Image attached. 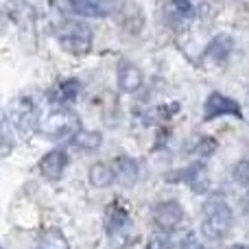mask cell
I'll return each instance as SVG.
<instances>
[{
	"label": "cell",
	"instance_id": "e0dca14e",
	"mask_svg": "<svg viewBox=\"0 0 249 249\" xmlns=\"http://www.w3.org/2000/svg\"><path fill=\"white\" fill-rule=\"evenodd\" d=\"M72 140H74V144L81 146V149H96V146L101 144V133H96V131H81V129H79L77 136H74Z\"/></svg>",
	"mask_w": 249,
	"mask_h": 249
},
{
	"label": "cell",
	"instance_id": "ffe728a7",
	"mask_svg": "<svg viewBox=\"0 0 249 249\" xmlns=\"http://www.w3.org/2000/svg\"><path fill=\"white\" fill-rule=\"evenodd\" d=\"M179 249H206V247L199 243V238L195 236V234H186L184 241H181V247Z\"/></svg>",
	"mask_w": 249,
	"mask_h": 249
},
{
	"label": "cell",
	"instance_id": "7c38bea8",
	"mask_svg": "<svg viewBox=\"0 0 249 249\" xmlns=\"http://www.w3.org/2000/svg\"><path fill=\"white\" fill-rule=\"evenodd\" d=\"M105 225H107L109 234H116L124 230L129 225V212L124 210L121 203H112L107 208V214H105Z\"/></svg>",
	"mask_w": 249,
	"mask_h": 249
},
{
	"label": "cell",
	"instance_id": "9c48e42d",
	"mask_svg": "<svg viewBox=\"0 0 249 249\" xmlns=\"http://www.w3.org/2000/svg\"><path fill=\"white\" fill-rule=\"evenodd\" d=\"M232 48H234V39L230 37L228 33H221V35H216L210 44H208L206 57L208 59H212V61H216V64H221V61H225L230 57Z\"/></svg>",
	"mask_w": 249,
	"mask_h": 249
},
{
	"label": "cell",
	"instance_id": "4fadbf2b",
	"mask_svg": "<svg viewBox=\"0 0 249 249\" xmlns=\"http://www.w3.org/2000/svg\"><path fill=\"white\" fill-rule=\"evenodd\" d=\"M181 179H184L186 184H190V188H193L195 193H203V190L208 188L206 168H203V164H201V162L190 164V166L184 171V177H181Z\"/></svg>",
	"mask_w": 249,
	"mask_h": 249
},
{
	"label": "cell",
	"instance_id": "5bb4252c",
	"mask_svg": "<svg viewBox=\"0 0 249 249\" xmlns=\"http://www.w3.org/2000/svg\"><path fill=\"white\" fill-rule=\"evenodd\" d=\"M79 94V81L77 79H66V81H59L53 90V101L59 105L72 103Z\"/></svg>",
	"mask_w": 249,
	"mask_h": 249
},
{
	"label": "cell",
	"instance_id": "d6986e66",
	"mask_svg": "<svg viewBox=\"0 0 249 249\" xmlns=\"http://www.w3.org/2000/svg\"><path fill=\"white\" fill-rule=\"evenodd\" d=\"M146 249H173V245H171V241H168L166 236H151Z\"/></svg>",
	"mask_w": 249,
	"mask_h": 249
},
{
	"label": "cell",
	"instance_id": "2e32d148",
	"mask_svg": "<svg viewBox=\"0 0 249 249\" xmlns=\"http://www.w3.org/2000/svg\"><path fill=\"white\" fill-rule=\"evenodd\" d=\"M114 179H116V177H114V171H112V166H107V164L99 162L90 168V181L96 186V188H107Z\"/></svg>",
	"mask_w": 249,
	"mask_h": 249
},
{
	"label": "cell",
	"instance_id": "277c9868",
	"mask_svg": "<svg viewBox=\"0 0 249 249\" xmlns=\"http://www.w3.org/2000/svg\"><path fill=\"white\" fill-rule=\"evenodd\" d=\"M219 116H236L241 118V105L236 101H232L230 96H223L221 92H212L206 101V107H203V118L206 121H214Z\"/></svg>",
	"mask_w": 249,
	"mask_h": 249
},
{
	"label": "cell",
	"instance_id": "7402d4cb",
	"mask_svg": "<svg viewBox=\"0 0 249 249\" xmlns=\"http://www.w3.org/2000/svg\"><path fill=\"white\" fill-rule=\"evenodd\" d=\"M0 123H2V107H0Z\"/></svg>",
	"mask_w": 249,
	"mask_h": 249
},
{
	"label": "cell",
	"instance_id": "9a60e30c",
	"mask_svg": "<svg viewBox=\"0 0 249 249\" xmlns=\"http://www.w3.org/2000/svg\"><path fill=\"white\" fill-rule=\"evenodd\" d=\"M37 249H70V245L59 230H44L37 241Z\"/></svg>",
	"mask_w": 249,
	"mask_h": 249
},
{
	"label": "cell",
	"instance_id": "8992f818",
	"mask_svg": "<svg viewBox=\"0 0 249 249\" xmlns=\"http://www.w3.org/2000/svg\"><path fill=\"white\" fill-rule=\"evenodd\" d=\"M9 123H11L13 127L20 129V133L29 136L31 129H33V124L39 123L37 116H35V107L31 105V101H18V103L13 105V109H11Z\"/></svg>",
	"mask_w": 249,
	"mask_h": 249
},
{
	"label": "cell",
	"instance_id": "52a82bcc",
	"mask_svg": "<svg viewBox=\"0 0 249 249\" xmlns=\"http://www.w3.org/2000/svg\"><path fill=\"white\" fill-rule=\"evenodd\" d=\"M66 166H68V155L64 153V151H51V153H46L42 158V162H39V171H42V175L46 177V179L55 181L59 179L61 175H64Z\"/></svg>",
	"mask_w": 249,
	"mask_h": 249
},
{
	"label": "cell",
	"instance_id": "3957f363",
	"mask_svg": "<svg viewBox=\"0 0 249 249\" xmlns=\"http://www.w3.org/2000/svg\"><path fill=\"white\" fill-rule=\"evenodd\" d=\"M39 131L46 138L53 140H59V138H70L77 136L79 131V116L70 109H55V112L46 114V116L39 121Z\"/></svg>",
	"mask_w": 249,
	"mask_h": 249
},
{
	"label": "cell",
	"instance_id": "7a4b0ae2",
	"mask_svg": "<svg viewBox=\"0 0 249 249\" xmlns=\"http://www.w3.org/2000/svg\"><path fill=\"white\" fill-rule=\"evenodd\" d=\"M57 39L70 55H88L92 48V29L83 22L68 20L57 29Z\"/></svg>",
	"mask_w": 249,
	"mask_h": 249
},
{
	"label": "cell",
	"instance_id": "ba28073f",
	"mask_svg": "<svg viewBox=\"0 0 249 249\" xmlns=\"http://www.w3.org/2000/svg\"><path fill=\"white\" fill-rule=\"evenodd\" d=\"M142 86V72L138 70L136 64H129V61H123L118 66V88L124 92V94H131L138 88Z\"/></svg>",
	"mask_w": 249,
	"mask_h": 249
},
{
	"label": "cell",
	"instance_id": "44dd1931",
	"mask_svg": "<svg viewBox=\"0 0 249 249\" xmlns=\"http://www.w3.org/2000/svg\"><path fill=\"white\" fill-rule=\"evenodd\" d=\"M232 249H249V245H234Z\"/></svg>",
	"mask_w": 249,
	"mask_h": 249
},
{
	"label": "cell",
	"instance_id": "30bf717a",
	"mask_svg": "<svg viewBox=\"0 0 249 249\" xmlns=\"http://www.w3.org/2000/svg\"><path fill=\"white\" fill-rule=\"evenodd\" d=\"M70 11L79 13V16H88V18H103L112 11V4L101 2V0H77V2L68 4Z\"/></svg>",
	"mask_w": 249,
	"mask_h": 249
},
{
	"label": "cell",
	"instance_id": "8fae6325",
	"mask_svg": "<svg viewBox=\"0 0 249 249\" xmlns=\"http://www.w3.org/2000/svg\"><path fill=\"white\" fill-rule=\"evenodd\" d=\"M112 171H114V177L124 186H131L138 179V164L131 158H127V155H121V158L114 160Z\"/></svg>",
	"mask_w": 249,
	"mask_h": 249
},
{
	"label": "cell",
	"instance_id": "ac0fdd59",
	"mask_svg": "<svg viewBox=\"0 0 249 249\" xmlns=\"http://www.w3.org/2000/svg\"><path fill=\"white\" fill-rule=\"evenodd\" d=\"M232 175H234V181H236V184L249 186V162H247V160H245V162H238L236 166H234Z\"/></svg>",
	"mask_w": 249,
	"mask_h": 249
},
{
	"label": "cell",
	"instance_id": "5b68a950",
	"mask_svg": "<svg viewBox=\"0 0 249 249\" xmlns=\"http://www.w3.org/2000/svg\"><path fill=\"white\" fill-rule=\"evenodd\" d=\"M184 221V208L177 201H162L153 210V223L162 232H173Z\"/></svg>",
	"mask_w": 249,
	"mask_h": 249
},
{
	"label": "cell",
	"instance_id": "6da1fadb",
	"mask_svg": "<svg viewBox=\"0 0 249 249\" xmlns=\"http://www.w3.org/2000/svg\"><path fill=\"white\" fill-rule=\"evenodd\" d=\"M234 214L232 208L225 199L210 197L203 206V221H201V232L212 241H219L232 230Z\"/></svg>",
	"mask_w": 249,
	"mask_h": 249
}]
</instances>
